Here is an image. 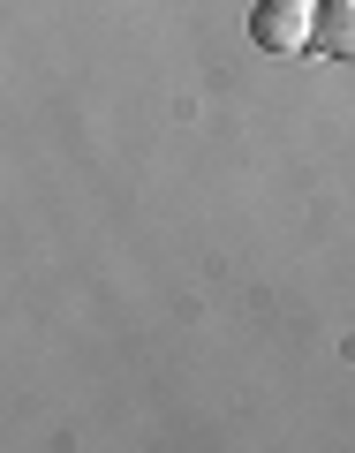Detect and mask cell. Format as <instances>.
<instances>
[{"instance_id":"2","label":"cell","mask_w":355,"mask_h":453,"mask_svg":"<svg viewBox=\"0 0 355 453\" xmlns=\"http://www.w3.org/2000/svg\"><path fill=\"white\" fill-rule=\"evenodd\" d=\"M318 46L333 61H355V0H318Z\"/></svg>"},{"instance_id":"1","label":"cell","mask_w":355,"mask_h":453,"mask_svg":"<svg viewBox=\"0 0 355 453\" xmlns=\"http://www.w3.org/2000/svg\"><path fill=\"white\" fill-rule=\"evenodd\" d=\"M250 46L273 53V61L318 46V0H258L250 8Z\"/></svg>"}]
</instances>
